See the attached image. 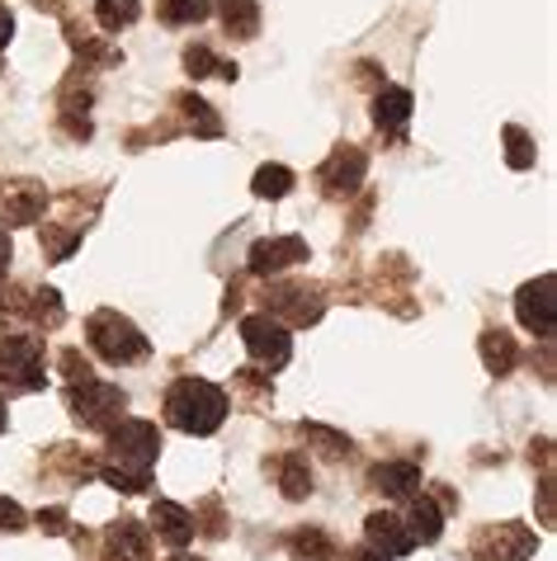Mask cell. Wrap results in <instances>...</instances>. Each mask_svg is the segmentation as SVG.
I'll return each mask as SVG.
<instances>
[{
    "label": "cell",
    "instance_id": "obj_9",
    "mask_svg": "<svg viewBox=\"0 0 557 561\" xmlns=\"http://www.w3.org/2000/svg\"><path fill=\"white\" fill-rule=\"evenodd\" d=\"M90 104H95V71H86V67L67 71V81L57 90V128L67 133L71 142H90V133H95Z\"/></svg>",
    "mask_w": 557,
    "mask_h": 561
},
{
    "label": "cell",
    "instance_id": "obj_32",
    "mask_svg": "<svg viewBox=\"0 0 557 561\" xmlns=\"http://www.w3.org/2000/svg\"><path fill=\"white\" fill-rule=\"evenodd\" d=\"M38 251H43V260H48V264H67L76 251H81V237H76V231H67V227H57V222H43Z\"/></svg>",
    "mask_w": 557,
    "mask_h": 561
},
{
    "label": "cell",
    "instance_id": "obj_30",
    "mask_svg": "<svg viewBox=\"0 0 557 561\" xmlns=\"http://www.w3.org/2000/svg\"><path fill=\"white\" fill-rule=\"evenodd\" d=\"M143 20V0H95V24L104 34H123Z\"/></svg>",
    "mask_w": 557,
    "mask_h": 561
},
{
    "label": "cell",
    "instance_id": "obj_33",
    "mask_svg": "<svg viewBox=\"0 0 557 561\" xmlns=\"http://www.w3.org/2000/svg\"><path fill=\"white\" fill-rule=\"evenodd\" d=\"M29 302H34V288L29 284H10V288H0V325L5 331H29Z\"/></svg>",
    "mask_w": 557,
    "mask_h": 561
},
{
    "label": "cell",
    "instance_id": "obj_23",
    "mask_svg": "<svg viewBox=\"0 0 557 561\" xmlns=\"http://www.w3.org/2000/svg\"><path fill=\"white\" fill-rule=\"evenodd\" d=\"M284 552L293 561H340V542H336L331 528L298 524V528H288V534H284Z\"/></svg>",
    "mask_w": 557,
    "mask_h": 561
},
{
    "label": "cell",
    "instance_id": "obj_1",
    "mask_svg": "<svg viewBox=\"0 0 557 561\" xmlns=\"http://www.w3.org/2000/svg\"><path fill=\"white\" fill-rule=\"evenodd\" d=\"M157 458H161L157 420L123 415L118 425L104 434V448L95 454V477L123 495H143L151 486V477H157Z\"/></svg>",
    "mask_w": 557,
    "mask_h": 561
},
{
    "label": "cell",
    "instance_id": "obj_36",
    "mask_svg": "<svg viewBox=\"0 0 557 561\" xmlns=\"http://www.w3.org/2000/svg\"><path fill=\"white\" fill-rule=\"evenodd\" d=\"M184 71H190V81H208V76H223V61L208 43H190L184 48Z\"/></svg>",
    "mask_w": 557,
    "mask_h": 561
},
{
    "label": "cell",
    "instance_id": "obj_14",
    "mask_svg": "<svg viewBox=\"0 0 557 561\" xmlns=\"http://www.w3.org/2000/svg\"><path fill=\"white\" fill-rule=\"evenodd\" d=\"M166 123L175 128V137L180 133H190V137H204V142H218V137L227 133L223 128V118H218V108H213L208 100H198L194 90H175L170 95V108H166Z\"/></svg>",
    "mask_w": 557,
    "mask_h": 561
},
{
    "label": "cell",
    "instance_id": "obj_29",
    "mask_svg": "<svg viewBox=\"0 0 557 561\" xmlns=\"http://www.w3.org/2000/svg\"><path fill=\"white\" fill-rule=\"evenodd\" d=\"M213 14V0H157V20L166 28H190V24H204Z\"/></svg>",
    "mask_w": 557,
    "mask_h": 561
},
{
    "label": "cell",
    "instance_id": "obj_18",
    "mask_svg": "<svg viewBox=\"0 0 557 561\" xmlns=\"http://www.w3.org/2000/svg\"><path fill=\"white\" fill-rule=\"evenodd\" d=\"M397 519L407 524V534H411L416 548H435V542L444 538V510H440V501L430 491H416L411 501H401Z\"/></svg>",
    "mask_w": 557,
    "mask_h": 561
},
{
    "label": "cell",
    "instance_id": "obj_16",
    "mask_svg": "<svg viewBox=\"0 0 557 561\" xmlns=\"http://www.w3.org/2000/svg\"><path fill=\"white\" fill-rule=\"evenodd\" d=\"M100 552L114 561H151V528L133 514H118V519L100 534Z\"/></svg>",
    "mask_w": 557,
    "mask_h": 561
},
{
    "label": "cell",
    "instance_id": "obj_24",
    "mask_svg": "<svg viewBox=\"0 0 557 561\" xmlns=\"http://www.w3.org/2000/svg\"><path fill=\"white\" fill-rule=\"evenodd\" d=\"M477 354H482V368L491 378H510L520 364V340L505 331V325H487L482 335H477Z\"/></svg>",
    "mask_w": 557,
    "mask_h": 561
},
{
    "label": "cell",
    "instance_id": "obj_6",
    "mask_svg": "<svg viewBox=\"0 0 557 561\" xmlns=\"http://www.w3.org/2000/svg\"><path fill=\"white\" fill-rule=\"evenodd\" d=\"M67 401L71 420L90 434H110L123 415H128V392H123L118 382H104V378H86V382H67Z\"/></svg>",
    "mask_w": 557,
    "mask_h": 561
},
{
    "label": "cell",
    "instance_id": "obj_45",
    "mask_svg": "<svg viewBox=\"0 0 557 561\" xmlns=\"http://www.w3.org/2000/svg\"><path fill=\"white\" fill-rule=\"evenodd\" d=\"M10 38H14V14H10L5 5H0V53L10 48Z\"/></svg>",
    "mask_w": 557,
    "mask_h": 561
},
{
    "label": "cell",
    "instance_id": "obj_4",
    "mask_svg": "<svg viewBox=\"0 0 557 561\" xmlns=\"http://www.w3.org/2000/svg\"><path fill=\"white\" fill-rule=\"evenodd\" d=\"M260 302H265V317H274L278 325L307 331V325L327 317V284H317V278H270Z\"/></svg>",
    "mask_w": 557,
    "mask_h": 561
},
{
    "label": "cell",
    "instance_id": "obj_43",
    "mask_svg": "<svg viewBox=\"0 0 557 561\" xmlns=\"http://www.w3.org/2000/svg\"><path fill=\"white\" fill-rule=\"evenodd\" d=\"M340 561H388V557H383L378 548H368V542H354V548L340 552Z\"/></svg>",
    "mask_w": 557,
    "mask_h": 561
},
{
    "label": "cell",
    "instance_id": "obj_40",
    "mask_svg": "<svg viewBox=\"0 0 557 561\" xmlns=\"http://www.w3.org/2000/svg\"><path fill=\"white\" fill-rule=\"evenodd\" d=\"M553 519H557L553 514V472H544L538 477V524L553 528Z\"/></svg>",
    "mask_w": 557,
    "mask_h": 561
},
{
    "label": "cell",
    "instance_id": "obj_25",
    "mask_svg": "<svg viewBox=\"0 0 557 561\" xmlns=\"http://www.w3.org/2000/svg\"><path fill=\"white\" fill-rule=\"evenodd\" d=\"M100 204H104V190H67V194H57V213H53V222L57 227H67L76 231V237H86V227L100 217Z\"/></svg>",
    "mask_w": 557,
    "mask_h": 561
},
{
    "label": "cell",
    "instance_id": "obj_7",
    "mask_svg": "<svg viewBox=\"0 0 557 561\" xmlns=\"http://www.w3.org/2000/svg\"><path fill=\"white\" fill-rule=\"evenodd\" d=\"M364 175H368V151L360 142H340V147H331L327 161L317 165L312 184L327 204H350V198L364 190Z\"/></svg>",
    "mask_w": 557,
    "mask_h": 561
},
{
    "label": "cell",
    "instance_id": "obj_47",
    "mask_svg": "<svg viewBox=\"0 0 557 561\" xmlns=\"http://www.w3.org/2000/svg\"><path fill=\"white\" fill-rule=\"evenodd\" d=\"M166 561H204V557H190V552H170Z\"/></svg>",
    "mask_w": 557,
    "mask_h": 561
},
{
    "label": "cell",
    "instance_id": "obj_19",
    "mask_svg": "<svg viewBox=\"0 0 557 561\" xmlns=\"http://www.w3.org/2000/svg\"><path fill=\"white\" fill-rule=\"evenodd\" d=\"M265 472L274 477V486L284 501H307L317 486H312V462H307V454H298V448H284V454L265 458Z\"/></svg>",
    "mask_w": 557,
    "mask_h": 561
},
{
    "label": "cell",
    "instance_id": "obj_28",
    "mask_svg": "<svg viewBox=\"0 0 557 561\" xmlns=\"http://www.w3.org/2000/svg\"><path fill=\"white\" fill-rule=\"evenodd\" d=\"M298 434H303V439L312 444V448H317V454L327 458V462H345V458L354 454V439H350V434L327 430V425H317V420H303Z\"/></svg>",
    "mask_w": 557,
    "mask_h": 561
},
{
    "label": "cell",
    "instance_id": "obj_15",
    "mask_svg": "<svg viewBox=\"0 0 557 561\" xmlns=\"http://www.w3.org/2000/svg\"><path fill=\"white\" fill-rule=\"evenodd\" d=\"M43 481H53V486H86V481H95V454L81 444H48L43 448Z\"/></svg>",
    "mask_w": 557,
    "mask_h": 561
},
{
    "label": "cell",
    "instance_id": "obj_39",
    "mask_svg": "<svg viewBox=\"0 0 557 561\" xmlns=\"http://www.w3.org/2000/svg\"><path fill=\"white\" fill-rule=\"evenodd\" d=\"M29 528V514L20 501H10V495H0V534L14 538V534H24Z\"/></svg>",
    "mask_w": 557,
    "mask_h": 561
},
{
    "label": "cell",
    "instance_id": "obj_38",
    "mask_svg": "<svg viewBox=\"0 0 557 561\" xmlns=\"http://www.w3.org/2000/svg\"><path fill=\"white\" fill-rule=\"evenodd\" d=\"M34 524H38V534H48V538H67V534H71V514H67V505L38 510V514H34Z\"/></svg>",
    "mask_w": 557,
    "mask_h": 561
},
{
    "label": "cell",
    "instance_id": "obj_8",
    "mask_svg": "<svg viewBox=\"0 0 557 561\" xmlns=\"http://www.w3.org/2000/svg\"><path fill=\"white\" fill-rule=\"evenodd\" d=\"M468 552H473V561H530L538 552V534L515 519L477 524L468 538Z\"/></svg>",
    "mask_w": 557,
    "mask_h": 561
},
{
    "label": "cell",
    "instance_id": "obj_22",
    "mask_svg": "<svg viewBox=\"0 0 557 561\" xmlns=\"http://www.w3.org/2000/svg\"><path fill=\"white\" fill-rule=\"evenodd\" d=\"M151 534H157L170 552H184L194 542V514L175 501H151Z\"/></svg>",
    "mask_w": 557,
    "mask_h": 561
},
{
    "label": "cell",
    "instance_id": "obj_21",
    "mask_svg": "<svg viewBox=\"0 0 557 561\" xmlns=\"http://www.w3.org/2000/svg\"><path fill=\"white\" fill-rule=\"evenodd\" d=\"M411 90L407 85H383L374 90V128L383 137H393V142H401V133H407V123H411Z\"/></svg>",
    "mask_w": 557,
    "mask_h": 561
},
{
    "label": "cell",
    "instance_id": "obj_35",
    "mask_svg": "<svg viewBox=\"0 0 557 561\" xmlns=\"http://www.w3.org/2000/svg\"><path fill=\"white\" fill-rule=\"evenodd\" d=\"M501 142H505V165H510V170H530V165L538 161V147H534V137L524 133L520 123H505Z\"/></svg>",
    "mask_w": 557,
    "mask_h": 561
},
{
    "label": "cell",
    "instance_id": "obj_13",
    "mask_svg": "<svg viewBox=\"0 0 557 561\" xmlns=\"http://www.w3.org/2000/svg\"><path fill=\"white\" fill-rule=\"evenodd\" d=\"M48 213V184L43 180H5L0 184V222L10 227H34Z\"/></svg>",
    "mask_w": 557,
    "mask_h": 561
},
{
    "label": "cell",
    "instance_id": "obj_44",
    "mask_svg": "<svg viewBox=\"0 0 557 561\" xmlns=\"http://www.w3.org/2000/svg\"><path fill=\"white\" fill-rule=\"evenodd\" d=\"M10 260H14V241H10V231L0 227V284H5V274H10Z\"/></svg>",
    "mask_w": 557,
    "mask_h": 561
},
{
    "label": "cell",
    "instance_id": "obj_27",
    "mask_svg": "<svg viewBox=\"0 0 557 561\" xmlns=\"http://www.w3.org/2000/svg\"><path fill=\"white\" fill-rule=\"evenodd\" d=\"M218 20L227 28V38L237 43H251L260 34V0H218Z\"/></svg>",
    "mask_w": 557,
    "mask_h": 561
},
{
    "label": "cell",
    "instance_id": "obj_12",
    "mask_svg": "<svg viewBox=\"0 0 557 561\" xmlns=\"http://www.w3.org/2000/svg\"><path fill=\"white\" fill-rule=\"evenodd\" d=\"M312 260V245L303 237H265L251 245V255H246V274L251 278H284L293 264Z\"/></svg>",
    "mask_w": 557,
    "mask_h": 561
},
{
    "label": "cell",
    "instance_id": "obj_42",
    "mask_svg": "<svg viewBox=\"0 0 557 561\" xmlns=\"http://www.w3.org/2000/svg\"><path fill=\"white\" fill-rule=\"evenodd\" d=\"M530 462H538L544 472H553V439H534L530 444Z\"/></svg>",
    "mask_w": 557,
    "mask_h": 561
},
{
    "label": "cell",
    "instance_id": "obj_41",
    "mask_svg": "<svg viewBox=\"0 0 557 561\" xmlns=\"http://www.w3.org/2000/svg\"><path fill=\"white\" fill-rule=\"evenodd\" d=\"M354 85H360V90H383L388 81H383V67H378V61H360V67H354Z\"/></svg>",
    "mask_w": 557,
    "mask_h": 561
},
{
    "label": "cell",
    "instance_id": "obj_5",
    "mask_svg": "<svg viewBox=\"0 0 557 561\" xmlns=\"http://www.w3.org/2000/svg\"><path fill=\"white\" fill-rule=\"evenodd\" d=\"M86 345L95 350L110 368H128V364H143V358L151 354V340L137 331V325L123 317V311L114 307H100V311H90V321H86Z\"/></svg>",
    "mask_w": 557,
    "mask_h": 561
},
{
    "label": "cell",
    "instance_id": "obj_10",
    "mask_svg": "<svg viewBox=\"0 0 557 561\" xmlns=\"http://www.w3.org/2000/svg\"><path fill=\"white\" fill-rule=\"evenodd\" d=\"M241 345H246V354L255 358V368H265V373H278L293 358L288 325H278L274 317H265V311L241 317Z\"/></svg>",
    "mask_w": 557,
    "mask_h": 561
},
{
    "label": "cell",
    "instance_id": "obj_31",
    "mask_svg": "<svg viewBox=\"0 0 557 561\" xmlns=\"http://www.w3.org/2000/svg\"><path fill=\"white\" fill-rule=\"evenodd\" d=\"M293 184H298V175H293L288 165H260L255 170V180H251V194L255 198H270V204H278V198H288L293 194Z\"/></svg>",
    "mask_w": 557,
    "mask_h": 561
},
{
    "label": "cell",
    "instance_id": "obj_26",
    "mask_svg": "<svg viewBox=\"0 0 557 561\" xmlns=\"http://www.w3.org/2000/svg\"><path fill=\"white\" fill-rule=\"evenodd\" d=\"M270 401H274V382H270V373L265 368H237L231 373V407L237 411H270Z\"/></svg>",
    "mask_w": 557,
    "mask_h": 561
},
{
    "label": "cell",
    "instance_id": "obj_20",
    "mask_svg": "<svg viewBox=\"0 0 557 561\" xmlns=\"http://www.w3.org/2000/svg\"><path fill=\"white\" fill-rule=\"evenodd\" d=\"M364 542H368V548H378L388 561L416 552V542H411V534H407V524L397 519V510H374V514H364Z\"/></svg>",
    "mask_w": 557,
    "mask_h": 561
},
{
    "label": "cell",
    "instance_id": "obj_46",
    "mask_svg": "<svg viewBox=\"0 0 557 561\" xmlns=\"http://www.w3.org/2000/svg\"><path fill=\"white\" fill-rule=\"evenodd\" d=\"M10 430V411H5V397H0V434Z\"/></svg>",
    "mask_w": 557,
    "mask_h": 561
},
{
    "label": "cell",
    "instance_id": "obj_11",
    "mask_svg": "<svg viewBox=\"0 0 557 561\" xmlns=\"http://www.w3.org/2000/svg\"><path fill=\"white\" fill-rule=\"evenodd\" d=\"M553 293H557L553 274H538L515 293V317H520L524 331L538 335V340H553V331H557V298Z\"/></svg>",
    "mask_w": 557,
    "mask_h": 561
},
{
    "label": "cell",
    "instance_id": "obj_3",
    "mask_svg": "<svg viewBox=\"0 0 557 561\" xmlns=\"http://www.w3.org/2000/svg\"><path fill=\"white\" fill-rule=\"evenodd\" d=\"M48 387V345L34 331H0V397H29Z\"/></svg>",
    "mask_w": 557,
    "mask_h": 561
},
{
    "label": "cell",
    "instance_id": "obj_34",
    "mask_svg": "<svg viewBox=\"0 0 557 561\" xmlns=\"http://www.w3.org/2000/svg\"><path fill=\"white\" fill-rule=\"evenodd\" d=\"M194 534H204V538H227V505H223V495H204L194 510Z\"/></svg>",
    "mask_w": 557,
    "mask_h": 561
},
{
    "label": "cell",
    "instance_id": "obj_17",
    "mask_svg": "<svg viewBox=\"0 0 557 561\" xmlns=\"http://www.w3.org/2000/svg\"><path fill=\"white\" fill-rule=\"evenodd\" d=\"M364 486L378 491L383 501H411L416 491H425L421 481V467L416 462H401V458H388V462H374L364 472Z\"/></svg>",
    "mask_w": 557,
    "mask_h": 561
},
{
    "label": "cell",
    "instance_id": "obj_37",
    "mask_svg": "<svg viewBox=\"0 0 557 561\" xmlns=\"http://www.w3.org/2000/svg\"><path fill=\"white\" fill-rule=\"evenodd\" d=\"M57 373L67 382H86V378H95V368H90V358L76 350V345H67V350H57Z\"/></svg>",
    "mask_w": 557,
    "mask_h": 561
},
{
    "label": "cell",
    "instance_id": "obj_2",
    "mask_svg": "<svg viewBox=\"0 0 557 561\" xmlns=\"http://www.w3.org/2000/svg\"><path fill=\"white\" fill-rule=\"evenodd\" d=\"M161 411H166L170 430L190 434V439H208V434H218L223 420H227V392L218 382L194 378V373H190V378H175L166 387Z\"/></svg>",
    "mask_w": 557,
    "mask_h": 561
}]
</instances>
